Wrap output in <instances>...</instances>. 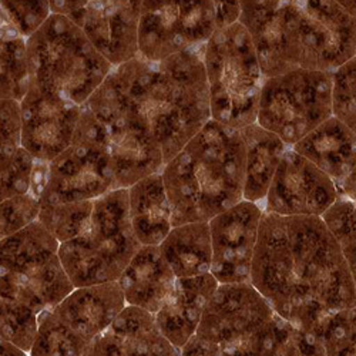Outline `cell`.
I'll use <instances>...</instances> for the list:
<instances>
[{
	"label": "cell",
	"mask_w": 356,
	"mask_h": 356,
	"mask_svg": "<svg viewBox=\"0 0 356 356\" xmlns=\"http://www.w3.org/2000/svg\"><path fill=\"white\" fill-rule=\"evenodd\" d=\"M251 284L278 316L308 332L356 307L348 262L321 217L264 213Z\"/></svg>",
	"instance_id": "obj_1"
},
{
	"label": "cell",
	"mask_w": 356,
	"mask_h": 356,
	"mask_svg": "<svg viewBox=\"0 0 356 356\" xmlns=\"http://www.w3.org/2000/svg\"><path fill=\"white\" fill-rule=\"evenodd\" d=\"M202 47L159 63L136 57L114 67L102 84L103 90L156 140L165 164L213 120Z\"/></svg>",
	"instance_id": "obj_2"
},
{
	"label": "cell",
	"mask_w": 356,
	"mask_h": 356,
	"mask_svg": "<svg viewBox=\"0 0 356 356\" xmlns=\"http://www.w3.org/2000/svg\"><path fill=\"white\" fill-rule=\"evenodd\" d=\"M264 77L337 72L356 54V17L341 2H241Z\"/></svg>",
	"instance_id": "obj_3"
},
{
	"label": "cell",
	"mask_w": 356,
	"mask_h": 356,
	"mask_svg": "<svg viewBox=\"0 0 356 356\" xmlns=\"http://www.w3.org/2000/svg\"><path fill=\"white\" fill-rule=\"evenodd\" d=\"M245 163L241 131L216 120L207 123L161 172L172 227L210 222L241 202Z\"/></svg>",
	"instance_id": "obj_4"
},
{
	"label": "cell",
	"mask_w": 356,
	"mask_h": 356,
	"mask_svg": "<svg viewBox=\"0 0 356 356\" xmlns=\"http://www.w3.org/2000/svg\"><path fill=\"white\" fill-rule=\"evenodd\" d=\"M32 83L77 106L87 103L114 66L67 16L54 15L27 39Z\"/></svg>",
	"instance_id": "obj_5"
},
{
	"label": "cell",
	"mask_w": 356,
	"mask_h": 356,
	"mask_svg": "<svg viewBox=\"0 0 356 356\" xmlns=\"http://www.w3.org/2000/svg\"><path fill=\"white\" fill-rule=\"evenodd\" d=\"M143 245L130 217L129 190L99 200L90 224L77 238L60 244L58 257L76 288L117 282Z\"/></svg>",
	"instance_id": "obj_6"
},
{
	"label": "cell",
	"mask_w": 356,
	"mask_h": 356,
	"mask_svg": "<svg viewBox=\"0 0 356 356\" xmlns=\"http://www.w3.org/2000/svg\"><path fill=\"white\" fill-rule=\"evenodd\" d=\"M211 118L243 130L257 123L264 73L254 42L238 22L218 29L202 47Z\"/></svg>",
	"instance_id": "obj_7"
},
{
	"label": "cell",
	"mask_w": 356,
	"mask_h": 356,
	"mask_svg": "<svg viewBox=\"0 0 356 356\" xmlns=\"http://www.w3.org/2000/svg\"><path fill=\"white\" fill-rule=\"evenodd\" d=\"M334 117V72L296 70L264 81L257 124L286 147Z\"/></svg>",
	"instance_id": "obj_8"
},
{
	"label": "cell",
	"mask_w": 356,
	"mask_h": 356,
	"mask_svg": "<svg viewBox=\"0 0 356 356\" xmlns=\"http://www.w3.org/2000/svg\"><path fill=\"white\" fill-rule=\"evenodd\" d=\"M79 127L106 148L115 190H129L165 167L161 147L102 87L81 106Z\"/></svg>",
	"instance_id": "obj_9"
},
{
	"label": "cell",
	"mask_w": 356,
	"mask_h": 356,
	"mask_svg": "<svg viewBox=\"0 0 356 356\" xmlns=\"http://www.w3.org/2000/svg\"><path fill=\"white\" fill-rule=\"evenodd\" d=\"M217 31L216 2H141L138 57L163 62L202 47Z\"/></svg>",
	"instance_id": "obj_10"
},
{
	"label": "cell",
	"mask_w": 356,
	"mask_h": 356,
	"mask_svg": "<svg viewBox=\"0 0 356 356\" xmlns=\"http://www.w3.org/2000/svg\"><path fill=\"white\" fill-rule=\"evenodd\" d=\"M111 191L115 178L106 148L77 127L74 143L49 164L40 207L95 201Z\"/></svg>",
	"instance_id": "obj_11"
},
{
	"label": "cell",
	"mask_w": 356,
	"mask_h": 356,
	"mask_svg": "<svg viewBox=\"0 0 356 356\" xmlns=\"http://www.w3.org/2000/svg\"><path fill=\"white\" fill-rule=\"evenodd\" d=\"M275 315L251 282L222 284L207 305L195 337L224 352L236 350L252 342Z\"/></svg>",
	"instance_id": "obj_12"
},
{
	"label": "cell",
	"mask_w": 356,
	"mask_h": 356,
	"mask_svg": "<svg viewBox=\"0 0 356 356\" xmlns=\"http://www.w3.org/2000/svg\"><path fill=\"white\" fill-rule=\"evenodd\" d=\"M50 9L74 22L114 67L138 57L141 2H50Z\"/></svg>",
	"instance_id": "obj_13"
},
{
	"label": "cell",
	"mask_w": 356,
	"mask_h": 356,
	"mask_svg": "<svg viewBox=\"0 0 356 356\" xmlns=\"http://www.w3.org/2000/svg\"><path fill=\"white\" fill-rule=\"evenodd\" d=\"M338 198L332 178L288 148L264 201V211L282 217L322 218Z\"/></svg>",
	"instance_id": "obj_14"
},
{
	"label": "cell",
	"mask_w": 356,
	"mask_h": 356,
	"mask_svg": "<svg viewBox=\"0 0 356 356\" xmlns=\"http://www.w3.org/2000/svg\"><path fill=\"white\" fill-rule=\"evenodd\" d=\"M264 213L261 204L243 200L209 222L213 241L211 274L220 285L251 282Z\"/></svg>",
	"instance_id": "obj_15"
},
{
	"label": "cell",
	"mask_w": 356,
	"mask_h": 356,
	"mask_svg": "<svg viewBox=\"0 0 356 356\" xmlns=\"http://www.w3.org/2000/svg\"><path fill=\"white\" fill-rule=\"evenodd\" d=\"M20 108L22 147L35 160L51 163L74 143L81 106L46 93L31 83Z\"/></svg>",
	"instance_id": "obj_16"
},
{
	"label": "cell",
	"mask_w": 356,
	"mask_h": 356,
	"mask_svg": "<svg viewBox=\"0 0 356 356\" xmlns=\"http://www.w3.org/2000/svg\"><path fill=\"white\" fill-rule=\"evenodd\" d=\"M2 296L15 300L36 314L56 308L76 289L58 252H49L0 266Z\"/></svg>",
	"instance_id": "obj_17"
},
{
	"label": "cell",
	"mask_w": 356,
	"mask_h": 356,
	"mask_svg": "<svg viewBox=\"0 0 356 356\" xmlns=\"http://www.w3.org/2000/svg\"><path fill=\"white\" fill-rule=\"evenodd\" d=\"M160 331L156 315L126 307L114 322L88 346L84 356H180Z\"/></svg>",
	"instance_id": "obj_18"
},
{
	"label": "cell",
	"mask_w": 356,
	"mask_h": 356,
	"mask_svg": "<svg viewBox=\"0 0 356 356\" xmlns=\"http://www.w3.org/2000/svg\"><path fill=\"white\" fill-rule=\"evenodd\" d=\"M126 307L123 289L117 281L76 288L51 312L76 338L90 346Z\"/></svg>",
	"instance_id": "obj_19"
},
{
	"label": "cell",
	"mask_w": 356,
	"mask_h": 356,
	"mask_svg": "<svg viewBox=\"0 0 356 356\" xmlns=\"http://www.w3.org/2000/svg\"><path fill=\"white\" fill-rule=\"evenodd\" d=\"M213 274L177 280L175 288L156 321L163 335L178 349H183L197 334L204 311L218 288Z\"/></svg>",
	"instance_id": "obj_20"
},
{
	"label": "cell",
	"mask_w": 356,
	"mask_h": 356,
	"mask_svg": "<svg viewBox=\"0 0 356 356\" xmlns=\"http://www.w3.org/2000/svg\"><path fill=\"white\" fill-rule=\"evenodd\" d=\"M177 277L159 247L143 245L118 280L129 307L157 314L172 293Z\"/></svg>",
	"instance_id": "obj_21"
},
{
	"label": "cell",
	"mask_w": 356,
	"mask_h": 356,
	"mask_svg": "<svg viewBox=\"0 0 356 356\" xmlns=\"http://www.w3.org/2000/svg\"><path fill=\"white\" fill-rule=\"evenodd\" d=\"M291 148L328 174L335 186L356 167V134L335 115Z\"/></svg>",
	"instance_id": "obj_22"
},
{
	"label": "cell",
	"mask_w": 356,
	"mask_h": 356,
	"mask_svg": "<svg viewBox=\"0 0 356 356\" xmlns=\"http://www.w3.org/2000/svg\"><path fill=\"white\" fill-rule=\"evenodd\" d=\"M130 217L141 245L159 247L171 232L172 213L163 175L154 174L129 188Z\"/></svg>",
	"instance_id": "obj_23"
},
{
	"label": "cell",
	"mask_w": 356,
	"mask_h": 356,
	"mask_svg": "<svg viewBox=\"0 0 356 356\" xmlns=\"http://www.w3.org/2000/svg\"><path fill=\"white\" fill-rule=\"evenodd\" d=\"M240 131L245 144L247 160L244 200L264 207L280 163L289 147L277 134L257 123Z\"/></svg>",
	"instance_id": "obj_24"
},
{
	"label": "cell",
	"mask_w": 356,
	"mask_h": 356,
	"mask_svg": "<svg viewBox=\"0 0 356 356\" xmlns=\"http://www.w3.org/2000/svg\"><path fill=\"white\" fill-rule=\"evenodd\" d=\"M159 248L178 280L211 274L213 241L209 222L174 227Z\"/></svg>",
	"instance_id": "obj_25"
},
{
	"label": "cell",
	"mask_w": 356,
	"mask_h": 356,
	"mask_svg": "<svg viewBox=\"0 0 356 356\" xmlns=\"http://www.w3.org/2000/svg\"><path fill=\"white\" fill-rule=\"evenodd\" d=\"M27 40L2 22V100L22 102L31 88Z\"/></svg>",
	"instance_id": "obj_26"
},
{
	"label": "cell",
	"mask_w": 356,
	"mask_h": 356,
	"mask_svg": "<svg viewBox=\"0 0 356 356\" xmlns=\"http://www.w3.org/2000/svg\"><path fill=\"white\" fill-rule=\"evenodd\" d=\"M95 201L42 205L39 221L63 244L77 238L90 224Z\"/></svg>",
	"instance_id": "obj_27"
},
{
	"label": "cell",
	"mask_w": 356,
	"mask_h": 356,
	"mask_svg": "<svg viewBox=\"0 0 356 356\" xmlns=\"http://www.w3.org/2000/svg\"><path fill=\"white\" fill-rule=\"evenodd\" d=\"M88 345L76 338L51 309L39 316V330L29 356H84Z\"/></svg>",
	"instance_id": "obj_28"
},
{
	"label": "cell",
	"mask_w": 356,
	"mask_h": 356,
	"mask_svg": "<svg viewBox=\"0 0 356 356\" xmlns=\"http://www.w3.org/2000/svg\"><path fill=\"white\" fill-rule=\"evenodd\" d=\"M322 220L343 252L356 289V201L339 195Z\"/></svg>",
	"instance_id": "obj_29"
},
{
	"label": "cell",
	"mask_w": 356,
	"mask_h": 356,
	"mask_svg": "<svg viewBox=\"0 0 356 356\" xmlns=\"http://www.w3.org/2000/svg\"><path fill=\"white\" fill-rule=\"evenodd\" d=\"M312 332L322 343L325 356H356V307L326 318Z\"/></svg>",
	"instance_id": "obj_30"
},
{
	"label": "cell",
	"mask_w": 356,
	"mask_h": 356,
	"mask_svg": "<svg viewBox=\"0 0 356 356\" xmlns=\"http://www.w3.org/2000/svg\"><path fill=\"white\" fill-rule=\"evenodd\" d=\"M268 356H325V350L314 332L275 316L268 348Z\"/></svg>",
	"instance_id": "obj_31"
},
{
	"label": "cell",
	"mask_w": 356,
	"mask_h": 356,
	"mask_svg": "<svg viewBox=\"0 0 356 356\" xmlns=\"http://www.w3.org/2000/svg\"><path fill=\"white\" fill-rule=\"evenodd\" d=\"M39 316L31 308L2 296V339L29 353L38 335Z\"/></svg>",
	"instance_id": "obj_32"
},
{
	"label": "cell",
	"mask_w": 356,
	"mask_h": 356,
	"mask_svg": "<svg viewBox=\"0 0 356 356\" xmlns=\"http://www.w3.org/2000/svg\"><path fill=\"white\" fill-rule=\"evenodd\" d=\"M2 22L26 40L32 38L51 16L50 2H9L0 5Z\"/></svg>",
	"instance_id": "obj_33"
},
{
	"label": "cell",
	"mask_w": 356,
	"mask_h": 356,
	"mask_svg": "<svg viewBox=\"0 0 356 356\" xmlns=\"http://www.w3.org/2000/svg\"><path fill=\"white\" fill-rule=\"evenodd\" d=\"M35 164L33 156L23 147L2 157V200L31 193Z\"/></svg>",
	"instance_id": "obj_34"
},
{
	"label": "cell",
	"mask_w": 356,
	"mask_h": 356,
	"mask_svg": "<svg viewBox=\"0 0 356 356\" xmlns=\"http://www.w3.org/2000/svg\"><path fill=\"white\" fill-rule=\"evenodd\" d=\"M334 115L356 134V57L334 72Z\"/></svg>",
	"instance_id": "obj_35"
},
{
	"label": "cell",
	"mask_w": 356,
	"mask_h": 356,
	"mask_svg": "<svg viewBox=\"0 0 356 356\" xmlns=\"http://www.w3.org/2000/svg\"><path fill=\"white\" fill-rule=\"evenodd\" d=\"M40 201L33 194L16 195L2 200V227L0 236L13 235L31 224L36 222L40 216Z\"/></svg>",
	"instance_id": "obj_36"
},
{
	"label": "cell",
	"mask_w": 356,
	"mask_h": 356,
	"mask_svg": "<svg viewBox=\"0 0 356 356\" xmlns=\"http://www.w3.org/2000/svg\"><path fill=\"white\" fill-rule=\"evenodd\" d=\"M22 108L16 100H2V157L22 147Z\"/></svg>",
	"instance_id": "obj_37"
},
{
	"label": "cell",
	"mask_w": 356,
	"mask_h": 356,
	"mask_svg": "<svg viewBox=\"0 0 356 356\" xmlns=\"http://www.w3.org/2000/svg\"><path fill=\"white\" fill-rule=\"evenodd\" d=\"M216 8L218 29H224L240 22L241 2H216Z\"/></svg>",
	"instance_id": "obj_38"
},
{
	"label": "cell",
	"mask_w": 356,
	"mask_h": 356,
	"mask_svg": "<svg viewBox=\"0 0 356 356\" xmlns=\"http://www.w3.org/2000/svg\"><path fill=\"white\" fill-rule=\"evenodd\" d=\"M180 356H224V353L217 345L205 342L194 335L181 349Z\"/></svg>",
	"instance_id": "obj_39"
},
{
	"label": "cell",
	"mask_w": 356,
	"mask_h": 356,
	"mask_svg": "<svg viewBox=\"0 0 356 356\" xmlns=\"http://www.w3.org/2000/svg\"><path fill=\"white\" fill-rule=\"evenodd\" d=\"M337 188H338L339 195L348 197V198L356 201V167L343 181L337 184Z\"/></svg>",
	"instance_id": "obj_40"
},
{
	"label": "cell",
	"mask_w": 356,
	"mask_h": 356,
	"mask_svg": "<svg viewBox=\"0 0 356 356\" xmlns=\"http://www.w3.org/2000/svg\"><path fill=\"white\" fill-rule=\"evenodd\" d=\"M2 356H29V353L22 350L16 345L2 339Z\"/></svg>",
	"instance_id": "obj_41"
},
{
	"label": "cell",
	"mask_w": 356,
	"mask_h": 356,
	"mask_svg": "<svg viewBox=\"0 0 356 356\" xmlns=\"http://www.w3.org/2000/svg\"><path fill=\"white\" fill-rule=\"evenodd\" d=\"M341 5H342L353 17H356V2H341Z\"/></svg>",
	"instance_id": "obj_42"
},
{
	"label": "cell",
	"mask_w": 356,
	"mask_h": 356,
	"mask_svg": "<svg viewBox=\"0 0 356 356\" xmlns=\"http://www.w3.org/2000/svg\"><path fill=\"white\" fill-rule=\"evenodd\" d=\"M355 57H356V54H355Z\"/></svg>",
	"instance_id": "obj_43"
}]
</instances>
